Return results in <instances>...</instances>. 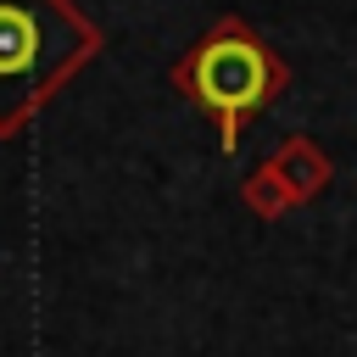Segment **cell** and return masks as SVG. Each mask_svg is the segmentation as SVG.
Segmentation results:
<instances>
[{"mask_svg":"<svg viewBox=\"0 0 357 357\" xmlns=\"http://www.w3.org/2000/svg\"><path fill=\"white\" fill-rule=\"evenodd\" d=\"M173 84H178L184 95H195V100L218 117L223 145H234L245 112H257V106H268V100L279 95L284 67L273 61V50H268L245 22H223V28H212L206 39L190 45V56L173 67Z\"/></svg>","mask_w":357,"mask_h":357,"instance_id":"cell-2","label":"cell"},{"mask_svg":"<svg viewBox=\"0 0 357 357\" xmlns=\"http://www.w3.org/2000/svg\"><path fill=\"white\" fill-rule=\"evenodd\" d=\"M100 33L67 0H0V134L28 123V112L84 61Z\"/></svg>","mask_w":357,"mask_h":357,"instance_id":"cell-1","label":"cell"}]
</instances>
